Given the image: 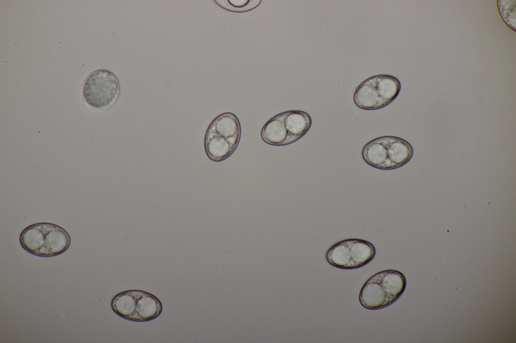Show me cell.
I'll use <instances>...</instances> for the list:
<instances>
[{"label": "cell", "instance_id": "obj_11", "mask_svg": "<svg viewBox=\"0 0 516 343\" xmlns=\"http://www.w3.org/2000/svg\"><path fill=\"white\" fill-rule=\"evenodd\" d=\"M204 145L208 157L216 162L228 158L237 147L226 138L207 131L205 136Z\"/></svg>", "mask_w": 516, "mask_h": 343}, {"label": "cell", "instance_id": "obj_1", "mask_svg": "<svg viewBox=\"0 0 516 343\" xmlns=\"http://www.w3.org/2000/svg\"><path fill=\"white\" fill-rule=\"evenodd\" d=\"M406 286L405 276L396 270L379 272L369 278L360 291L359 301L366 309L377 310L395 302Z\"/></svg>", "mask_w": 516, "mask_h": 343}, {"label": "cell", "instance_id": "obj_9", "mask_svg": "<svg viewBox=\"0 0 516 343\" xmlns=\"http://www.w3.org/2000/svg\"><path fill=\"white\" fill-rule=\"evenodd\" d=\"M282 114L288 133L290 144L302 138L311 127V117L304 111L291 110L282 112Z\"/></svg>", "mask_w": 516, "mask_h": 343}, {"label": "cell", "instance_id": "obj_5", "mask_svg": "<svg viewBox=\"0 0 516 343\" xmlns=\"http://www.w3.org/2000/svg\"><path fill=\"white\" fill-rule=\"evenodd\" d=\"M376 250L370 242L358 238L340 241L332 245L326 253V259L332 266L351 270L361 268L374 258Z\"/></svg>", "mask_w": 516, "mask_h": 343}, {"label": "cell", "instance_id": "obj_12", "mask_svg": "<svg viewBox=\"0 0 516 343\" xmlns=\"http://www.w3.org/2000/svg\"><path fill=\"white\" fill-rule=\"evenodd\" d=\"M216 4L225 10L237 13L251 11L259 6L262 1L258 0H220L215 1Z\"/></svg>", "mask_w": 516, "mask_h": 343}, {"label": "cell", "instance_id": "obj_13", "mask_svg": "<svg viewBox=\"0 0 516 343\" xmlns=\"http://www.w3.org/2000/svg\"><path fill=\"white\" fill-rule=\"evenodd\" d=\"M499 14L505 23L515 31V1H498Z\"/></svg>", "mask_w": 516, "mask_h": 343}, {"label": "cell", "instance_id": "obj_4", "mask_svg": "<svg viewBox=\"0 0 516 343\" xmlns=\"http://www.w3.org/2000/svg\"><path fill=\"white\" fill-rule=\"evenodd\" d=\"M113 311L125 319L145 322L158 317L162 311L160 300L149 292L130 290L116 295L111 303Z\"/></svg>", "mask_w": 516, "mask_h": 343}, {"label": "cell", "instance_id": "obj_7", "mask_svg": "<svg viewBox=\"0 0 516 343\" xmlns=\"http://www.w3.org/2000/svg\"><path fill=\"white\" fill-rule=\"evenodd\" d=\"M381 138L386 147V170L401 167L411 160L413 149L407 141L394 136H384Z\"/></svg>", "mask_w": 516, "mask_h": 343}, {"label": "cell", "instance_id": "obj_8", "mask_svg": "<svg viewBox=\"0 0 516 343\" xmlns=\"http://www.w3.org/2000/svg\"><path fill=\"white\" fill-rule=\"evenodd\" d=\"M207 131L226 138L237 146L240 139L239 121L235 114L230 112L224 113L217 116L210 124Z\"/></svg>", "mask_w": 516, "mask_h": 343}, {"label": "cell", "instance_id": "obj_3", "mask_svg": "<svg viewBox=\"0 0 516 343\" xmlns=\"http://www.w3.org/2000/svg\"><path fill=\"white\" fill-rule=\"evenodd\" d=\"M401 84L395 76L379 74L371 76L361 83L353 96L355 105L365 110L383 108L397 97Z\"/></svg>", "mask_w": 516, "mask_h": 343}, {"label": "cell", "instance_id": "obj_6", "mask_svg": "<svg viewBox=\"0 0 516 343\" xmlns=\"http://www.w3.org/2000/svg\"><path fill=\"white\" fill-rule=\"evenodd\" d=\"M120 85L115 75L106 69H98L87 78L83 87L84 98L91 107L103 109L111 106L118 98Z\"/></svg>", "mask_w": 516, "mask_h": 343}, {"label": "cell", "instance_id": "obj_10", "mask_svg": "<svg viewBox=\"0 0 516 343\" xmlns=\"http://www.w3.org/2000/svg\"><path fill=\"white\" fill-rule=\"evenodd\" d=\"M261 136L264 142L269 145L284 146L290 144L288 133L282 113L273 117L265 124L262 129Z\"/></svg>", "mask_w": 516, "mask_h": 343}, {"label": "cell", "instance_id": "obj_2", "mask_svg": "<svg viewBox=\"0 0 516 343\" xmlns=\"http://www.w3.org/2000/svg\"><path fill=\"white\" fill-rule=\"evenodd\" d=\"M20 242L27 252L41 257H51L66 251L70 245L68 232L54 224L40 222L25 228L20 236Z\"/></svg>", "mask_w": 516, "mask_h": 343}]
</instances>
